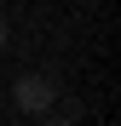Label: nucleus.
Here are the masks:
<instances>
[{
	"label": "nucleus",
	"mask_w": 121,
	"mask_h": 126,
	"mask_svg": "<svg viewBox=\"0 0 121 126\" xmlns=\"http://www.w3.org/2000/svg\"><path fill=\"white\" fill-rule=\"evenodd\" d=\"M12 103H17L23 115H35V120L52 115V103H58V80H52V75H35V69L17 75V80H12Z\"/></svg>",
	"instance_id": "nucleus-1"
},
{
	"label": "nucleus",
	"mask_w": 121,
	"mask_h": 126,
	"mask_svg": "<svg viewBox=\"0 0 121 126\" xmlns=\"http://www.w3.org/2000/svg\"><path fill=\"white\" fill-rule=\"evenodd\" d=\"M40 126H75V120H64V115H40Z\"/></svg>",
	"instance_id": "nucleus-2"
},
{
	"label": "nucleus",
	"mask_w": 121,
	"mask_h": 126,
	"mask_svg": "<svg viewBox=\"0 0 121 126\" xmlns=\"http://www.w3.org/2000/svg\"><path fill=\"white\" fill-rule=\"evenodd\" d=\"M0 52H6V17H0Z\"/></svg>",
	"instance_id": "nucleus-3"
}]
</instances>
